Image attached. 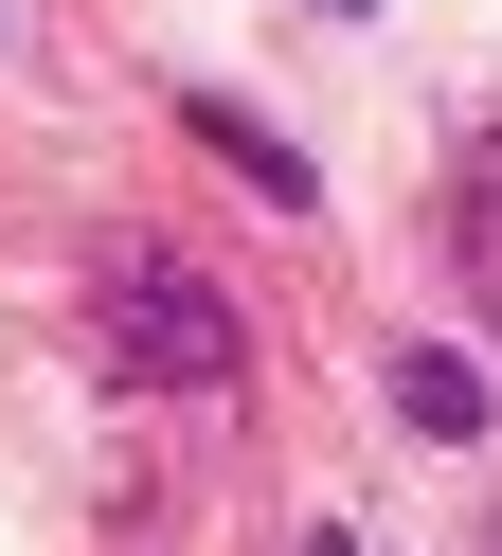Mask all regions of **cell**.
Here are the masks:
<instances>
[{
	"label": "cell",
	"mask_w": 502,
	"mask_h": 556,
	"mask_svg": "<svg viewBox=\"0 0 502 556\" xmlns=\"http://www.w3.org/2000/svg\"><path fill=\"white\" fill-rule=\"evenodd\" d=\"M90 359L126 395H234V305L162 252V233H108L90 252Z\"/></svg>",
	"instance_id": "6da1fadb"
},
{
	"label": "cell",
	"mask_w": 502,
	"mask_h": 556,
	"mask_svg": "<svg viewBox=\"0 0 502 556\" xmlns=\"http://www.w3.org/2000/svg\"><path fill=\"white\" fill-rule=\"evenodd\" d=\"M198 144L234 162L251 198H287V216H305V144H269V126H251V109H198Z\"/></svg>",
	"instance_id": "3957f363"
},
{
	"label": "cell",
	"mask_w": 502,
	"mask_h": 556,
	"mask_svg": "<svg viewBox=\"0 0 502 556\" xmlns=\"http://www.w3.org/2000/svg\"><path fill=\"white\" fill-rule=\"evenodd\" d=\"M394 413H413L430 448H466V431L502 413V377H485V359H449V341H413V359H394Z\"/></svg>",
	"instance_id": "7a4b0ae2"
}]
</instances>
